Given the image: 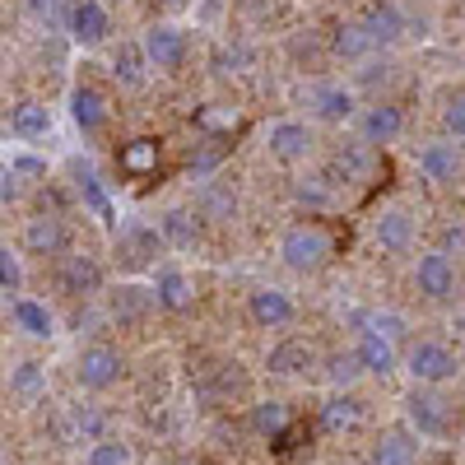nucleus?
<instances>
[{
	"mask_svg": "<svg viewBox=\"0 0 465 465\" xmlns=\"http://www.w3.org/2000/svg\"><path fill=\"white\" fill-rule=\"evenodd\" d=\"M140 52H144L149 70L173 74V70H182L186 56H191V37H186V28H177V24H149L144 37H140Z\"/></svg>",
	"mask_w": 465,
	"mask_h": 465,
	"instance_id": "2",
	"label": "nucleus"
},
{
	"mask_svg": "<svg viewBox=\"0 0 465 465\" xmlns=\"http://www.w3.org/2000/svg\"><path fill=\"white\" fill-rule=\"evenodd\" d=\"M232 214H238V196H232L228 186H214V182H210V186L201 191V219H219V223H223V219H232Z\"/></svg>",
	"mask_w": 465,
	"mask_h": 465,
	"instance_id": "33",
	"label": "nucleus"
},
{
	"mask_svg": "<svg viewBox=\"0 0 465 465\" xmlns=\"http://www.w3.org/2000/svg\"><path fill=\"white\" fill-rule=\"evenodd\" d=\"M24 252L28 256H61L65 252V223L56 214H33L24 223Z\"/></svg>",
	"mask_w": 465,
	"mask_h": 465,
	"instance_id": "17",
	"label": "nucleus"
},
{
	"mask_svg": "<svg viewBox=\"0 0 465 465\" xmlns=\"http://www.w3.org/2000/svg\"><path fill=\"white\" fill-rule=\"evenodd\" d=\"M363 377V368H359V359H354V349H344V354H331L326 359V381L335 386V391H349Z\"/></svg>",
	"mask_w": 465,
	"mask_h": 465,
	"instance_id": "34",
	"label": "nucleus"
},
{
	"mask_svg": "<svg viewBox=\"0 0 465 465\" xmlns=\"http://www.w3.org/2000/svg\"><path fill=\"white\" fill-rule=\"evenodd\" d=\"M359 116V135H363V144H396L401 135H405V112L396 107V103H368L363 112H354Z\"/></svg>",
	"mask_w": 465,
	"mask_h": 465,
	"instance_id": "9",
	"label": "nucleus"
},
{
	"mask_svg": "<svg viewBox=\"0 0 465 465\" xmlns=\"http://www.w3.org/2000/svg\"><path fill=\"white\" fill-rule=\"evenodd\" d=\"M112 74H116V84H122V89H140L144 84L149 61H144L140 43H122V47L112 52Z\"/></svg>",
	"mask_w": 465,
	"mask_h": 465,
	"instance_id": "25",
	"label": "nucleus"
},
{
	"mask_svg": "<svg viewBox=\"0 0 465 465\" xmlns=\"http://www.w3.org/2000/svg\"><path fill=\"white\" fill-rule=\"evenodd\" d=\"M326 256H331V238H326V228H317V223H298V228H289L280 238V261L289 270H298V275L322 270Z\"/></svg>",
	"mask_w": 465,
	"mask_h": 465,
	"instance_id": "1",
	"label": "nucleus"
},
{
	"mask_svg": "<svg viewBox=\"0 0 465 465\" xmlns=\"http://www.w3.org/2000/svg\"><path fill=\"white\" fill-rule=\"evenodd\" d=\"M293 201L307 205V210H326L335 201V186L326 182V173H312V177H298L293 182Z\"/></svg>",
	"mask_w": 465,
	"mask_h": 465,
	"instance_id": "30",
	"label": "nucleus"
},
{
	"mask_svg": "<svg viewBox=\"0 0 465 465\" xmlns=\"http://www.w3.org/2000/svg\"><path fill=\"white\" fill-rule=\"evenodd\" d=\"M372 52V43H368V33L359 28V24H344L340 33H335V56H344V61H363Z\"/></svg>",
	"mask_w": 465,
	"mask_h": 465,
	"instance_id": "36",
	"label": "nucleus"
},
{
	"mask_svg": "<svg viewBox=\"0 0 465 465\" xmlns=\"http://www.w3.org/2000/svg\"><path fill=\"white\" fill-rule=\"evenodd\" d=\"M442 131H447V140H465V98H460V89L456 94H447V103H442Z\"/></svg>",
	"mask_w": 465,
	"mask_h": 465,
	"instance_id": "37",
	"label": "nucleus"
},
{
	"mask_svg": "<svg viewBox=\"0 0 465 465\" xmlns=\"http://www.w3.org/2000/svg\"><path fill=\"white\" fill-rule=\"evenodd\" d=\"M84 465H131V447L98 433V438H94V447L84 451Z\"/></svg>",
	"mask_w": 465,
	"mask_h": 465,
	"instance_id": "35",
	"label": "nucleus"
},
{
	"mask_svg": "<svg viewBox=\"0 0 465 465\" xmlns=\"http://www.w3.org/2000/svg\"><path fill=\"white\" fill-rule=\"evenodd\" d=\"M0 465H5V456H0Z\"/></svg>",
	"mask_w": 465,
	"mask_h": 465,
	"instance_id": "47",
	"label": "nucleus"
},
{
	"mask_svg": "<svg viewBox=\"0 0 465 465\" xmlns=\"http://www.w3.org/2000/svg\"><path fill=\"white\" fill-rule=\"evenodd\" d=\"M10 168H15L19 177H43V173H47V163H37V159H15Z\"/></svg>",
	"mask_w": 465,
	"mask_h": 465,
	"instance_id": "43",
	"label": "nucleus"
},
{
	"mask_svg": "<svg viewBox=\"0 0 465 465\" xmlns=\"http://www.w3.org/2000/svg\"><path fill=\"white\" fill-rule=\"evenodd\" d=\"M414 163L429 182H456L460 177V144L456 140H429V144H419Z\"/></svg>",
	"mask_w": 465,
	"mask_h": 465,
	"instance_id": "13",
	"label": "nucleus"
},
{
	"mask_svg": "<svg viewBox=\"0 0 465 465\" xmlns=\"http://www.w3.org/2000/svg\"><path fill=\"white\" fill-rule=\"evenodd\" d=\"M149 307H153V293L140 289V284H122V289L112 293V312H116V317H126V322H131V317H144Z\"/></svg>",
	"mask_w": 465,
	"mask_h": 465,
	"instance_id": "32",
	"label": "nucleus"
},
{
	"mask_svg": "<svg viewBox=\"0 0 465 465\" xmlns=\"http://www.w3.org/2000/svg\"><path fill=\"white\" fill-rule=\"evenodd\" d=\"M159 238H163L168 247H177V252H196V242H201V219L191 214V210H168V214L159 219Z\"/></svg>",
	"mask_w": 465,
	"mask_h": 465,
	"instance_id": "23",
	"label": "nucleus"
},
{
	"mask_svg": "<svg viewBox=\"0 0 465 465\" xmlns=\"http://www.w3.org/2000/svg\"><path fill=\"white\" fill-rule=\"evenodd\" d=\"M354 112H359L354 89H344V84H322V89H312V116H317V122L344 126V122H354Z\"/></svg>",
	"mask_w": 465,
	"mask_h": 465,
	"instance_id": "16",
	"label": "nucleus"
},
{
	"mask_svg": "<svg viewBox=\"0 0 465 465\" xmlns=\"http://www.w3.org/2000/svg\"><path fill=\"white\" fill-rule=\"evenodd\" d=\"M405 372L419 386H442V381H451L460 372V359L438 340H419V344H410V354H405Z\"/></svg>",
	"mask_w": 465,
	"mask_h": 465,
	"instance_id": "3",
	"label": "nucleus"
},
{
	"mask_svg": "<svg viewBox=\"0 0 465 465\" xmlns=\"http://www.w3.org/2000/svg\"><path fill=\"white\" fill-rule=\"evenodd\" d=\"M149 293H153V307H163V312H186L191 298H196V284H191L186 270L163 265L159 275H153V289Z\"/></svg>",
	"mask_w": 465,
	"mask_h": 465,
	"instance_id": "15",
	"label": "nucleus"
},
{
	"mask_svg": "<svg viewBox=\"0 0 465 465\" xmlns=\"http://www.w3.org/2000/svg\"><path fill=\"white\" fill-rule=\"evenodd\" d=\"M414 289L433 302H447L456 298V261L442 256V252H423L414 261Z\"/></svg>",
	"mask_w": 465,
	"mask_h": 465,
	"instance_id": "6",
	"label": "nucleus"
},
{
	"mask_svg": "<svg viewBox=\"0 0 465 465\" xmlns=\"http://www.w3.org/2000/svg\"><path fill=\"white\" fill-rule=\"evenodd\" d=\"M159 247H163V238L153 228H126L122 242H116V261L135 270V265H149L153 256H159Z\"/></svg>",
	"mask_w": 465,
	"mask_h": 465,
	"instance_id": "24",
	"label": "nucleus"
},
{
	"mask_svg": "<svg viewBox=\"0 0 465 465\" xmlns=\"http://www.w3.org/2000/svg\"><path fill=\"white\" fill-rule=\"evenodd\" d=\"M0 289H10V293L24 289V261L15 252H5V247H0Z\"/></svg>",
	"mask_w": 465,
	"mask_h": 465,
	"instance_id": "38",
	"label": "nucleus"
},
{
	"mask_svg": "<svg viewBox=\"0 0 465 465\" xmlns=\"http://www.w3.org/2000/svg\"><path fill=\"white\" fill-rule=\"evenodd\" d=\"M74 423H80V433H94V438H98V423H103V419H98L94 410H74Z\"/></svg>",
	"mask_w": 465,
	"mask_h": 465,
	"instance_id": "44",
	"label": "nucleus"
},
{
	"mask_svg": "<svg viewBox=\"0 0 465 465\" xmlns=\"http://www.w3.org/2000/svg\"><path fill=\"white\" fill-rule=\"evenodd\" d=\"M65 33L74 47H103L107 33H112V15L103 0H74L65 10Z\"/></svg>",
	"mask_w": 465,
	"mask_h": 465,
	"instance_id": "5",
	"label": "nucleus"
},
{
	"mask_svg": "<svg viewBox=\"0 0 465 465\" xmlns=\"http://www.w3.org/2000/svg\"><path fill=\"white\" fill-rule=\"evenodd\" d=\"M405 419H410V429H414L419 438L442 442V438L451 433L447 401H442V396H433V391H410V401H405Z\"/></svg>",
	"mask_w": 465,
	"mask_h": 465,
	"instance_id": "7",
	"label": "nucleus"
},
{
	"mask_svg": "<svg viewBox=\"0 0 465 465\" xmlns=\"http://www.w3.org/2000/svg\"><path fill=\"white\" fill-rule=\"evenodd\" d=\"M252 429H256L261 438H280V433L289 429V405H284V401H261V405H252Z\"/></svg>",
	"mask_w": 465,
	"mask_h": 465,
	"instance_id": "31",
	"label": "nucleus"
},
{
	"mask_svg": "<svg viewBox=\"0 0 465 465\" xmlns=\"http://www.w3.org/2000/svg\"><path fill=\"white\" fill-rule=\"evenodd\" d=\"M10 322H15L28 340H52V335H56V317L47 312V302H37V298H15V302H10Z\"/></svg>",
	"mask_w": 465,
	"mask_h": 465,
	"instance_id": "21",
	"label": "nucleus"
},
{
	"mask_svg": "<svg viewBox=\"0 0 465 465\" xmlns=\"http://www.w3.org/2000/svg\"><path fill=\"white\" fill-rule=\"evenodd\" d=\"M28 15L37 24H56V0H28Z\"/></svg>",
	"mask_w": 465,
	"mask_h": 465,
	"instance_id": "42",
	"label": "nucleus"
},
{
	"mask_svg": "<svg viewBox=\"0 0 465 465\" xmlns=\"http://www.w3.org/2000/svg\"><path fill=\"white\" fill-rule=\"evenodd\" d=\"M460 247H465V228H460V219H456V223L442 228V247H438V252H442V256H460Z\"/></svg>",
	"mask_w": 465,
	"mask_h": 465,
	"instance_id": "41",
	"label": "nucleus"
},
{
	"mask_svg": "<svg viewBox=\"0 0 465 465\" xmlns=\"http://www.w3.org/2000/svg\"><path fill=\"white\" fill-rule=\"evenodd\" d=\"M359 28L368 33L372 47H391V43L405 37V15L391 5V0H372V5L363 10V19H359Z\"/></svg>",
	"mask_w": 465,
	"mask_h": 465,
	"instance_id": "14",
	"label": "nucleus"
},
{
	"mask_svg": "<svg viewBox=\"0 0 465 465\" xmlns=\"http://www.w3.org/2000/svg\"><path fill=\"white\" fill-rule=\"evenodd\" d=\"M122 173H131V177H149L153 168H159V140H131V144H122Z\"/></svg>",
	"mask_w": 465,
	"mask_h": 465,
	"instance_id": "28",
	"label": "nucleus"
},
{
	"mask_svg": "<svg viewBox=\"0 0 465 465\" xmlns=\"http://www.w3.org/2000/svg\"><path fill=\"white\" fill-rule=\"evenodd\" d=\"M419 460V447L410 433H386L372 451V465H414Z\"/></svg>",
	"mask_w": 465,
	"mask_h": 465,
	"instance_id": "29",
	"label": "nucleus"
},
{
	"mask_svg": "<svg viewBox=\"0 0 465 465\" xmlns=\"http://www.w3.org/2000/svg\"><path fill=\"white\" fill-rule=\"evenodd\" d=\"M10 135L19 140H47L52 135V107L37 103V98H24L10 107Z\"/></svg>",
	"mask_w": 465,
	"mask_h": 465,
	"instance_id": "19",
	"label": "nucleus"
},
{
	"mask_svg": "<svg viewBox=\"0 0 465 465\" xmlns=\"http://www.w3.org/2000/svg\"><path fill=\"white\" fill-rule=\"evenodd\" d=\"M354 359L368 377H391L401 368V354H396V340H386L381 331L372 326H359V340H354Z\"/></svg>",
	"mask_w": 465,
	"mask_h": 465,
	"instance_id": "11",
	"label": "nucleus"
},
{
	"mask_svg": "<svg viewBox=\"0 0 465 465\" xmlns=\"http://www.w3.org/2000/svg\"><path fill=\"white\" fill-rule=\"evenodd\" d=\"M122 372H126V363L112 344H84L80 359H74V381L84 391H107V386L122 381Z\"/></svg>",
	"mask_w": 465,
	"mask_h": 465,
	"instance_id": "4",
	"label": "nucleus"
},
{
	"mask_svg": "<svg viewBox=\"0 0 465 465\" xmlns=\"http://www.w3.org/2000/svg\"><path fill=\"white\" fill-rule=\"evenodd\" d=\"M43 391H47V368H43V363L24 359V363L10 368V396H19V401H37Z\"/></svg>",
	"mask_w": 465,
	"mask_h": 465,
	"instance_id": "27",
	"label": "nucleus"
},
{
	"mask_svg": "<svg viewBox=\"0 0 465 465\" xmlns=\"http://www.w3.org/2000/svg\"><path fill=\"white\" fill-rule=\"evenodd\" d=\"M372 238H377L381 252H410V242H414V219H410L405 210H381V214L372 219Z\"/></svg>",
	"mask_w": 465,
	"mask_h": 465,
	"instance_id": "20",
	"label": "nucleus"
},
{
	"mask_svg": "<svg viewBox=\"0 0 465 465\" xmlns=\"http://www.w3.org/2000/svg\"><path fill=\"white\" fill-rule=\"evenodd\" d=\"M265 368L275 372V377H302L307 368H317V349L307 344V340H280L275 349H270Z\"/></svg>",
	"mask_w": 465,
	"mask_h": 465,
	"instance_id": "18",
	"label": "nucleus"
},
{
	"mask_svg": "<svg viewBox=\"0 0 465 465\" xmlns=\"http://www.w3.org/2000/svg\"><path fill=\"white\" fill-rule=\"evenodd\" d=\"M80 196H84V201H89V205H94L103 219H112V210H107V196H103V186H98V177H94V173H84V177H80Z\"/></svg>",
	"mask_w": 465,
	"mask_h": 465,
	"instance_id": "40",
	"label": "nucleus"
},
{
	"mask_svg": "<svg viewBox=\"0 0 465 465\" xmlns=\"http://www.w3.org/2000/svg\"><path fill=\"white\" fill-rule=\"evenodd\" d=\"M70 116H74V126H80L84 135H98L107 126V98L89 84H80L70 94Z\"/></svg>",
	"mask_w": 465,
	"mask_h": 465,
	"instance_id": "22",
	"label": "nucleus"
},
{
	"mask_svg": "<svg viewBox=\"0 0 465 465\" xmlns=\"http://www.w3.org/2000/svg\"><path fill=\"white\" fill-rule=\"evenodd\" d=\"M201 122H205V126H228V122H238V116H232V112H205Z\"/></svg>",
	"mask_w": 465,
	"mask_h": 465,
	"instance_id": "45",
	"label": "nucleus"
},
{
	"mask_svg": "<svg viewBox=\"0 0 465 465\" xmlns=\"http://www.w3.org/2000/svg\"><path fill=\"white\" fill-rule=\"evenodd\" d=\"M19 196H24V177L10 163H0V205H15Z\"/></svg>",
	"mask_w": 465,
	"mask_h": 465,
	"instance_id": "39",
	"label": "nucleus"
},
{
	"mask_svg": "<svg viewBox=\"0 0 465 465\" xmlns=\"http://www.w3.org/2000/svg\"><path fill=\"white\" fill-rule=\"evenodd\" d=\"M359 419H363V405L349 396V391H335V396L322 405V429H326V433H344V429H354Z\"/></svg>",
	"mask_w": 465,
	"mask_h": 465,
	"instance_id": "26",
	"label": "nucleus"
},
{
	"mask_svg": "<svg viewBox=\"0 0 465 465\" xmlns=\"http://www.w3.org/2000/svg\"><path fill=\"white\" fill-rule=\"evenodd\" d=\"M265 149H270V159H280V163H302L307 153H312V126L284 116V122H275L265 131Z\"/></svg>",
	"mask_w": 465,
	"mask_h": 465,
	"instance_id": "10",
	"label": "nucleus"
},
{
	"mask_svg": "<svg viewBox=\"0 0 465 465\" xmlns=\"http://www.w3.org/2000/svg\"><path fill=\"white\" fill-rule=\"evenodd\" d=\"M247 317L261 326V331H284L293 317H298V307H293V298L284 293V289H252L247 293Z\"/></svg>",
	"mask_w": 465,
	"mask_h": 465,
	"instance_id": "12",
	"label": "nucleus"
},
{
	"mask_svg": "<svg viewBox=\"0 0 465 465\" xmlns=\"http://www.w3.org/2000/svg\"><path fill=\"white\" fill-rule=\"evenodd\" d=\"M56 289L65 293V298H89V293H98L103 289V265L94 261V256H84V252H61V265H56Z\"/></svg>",
	"mask_w": 465,
	"mask_h": 465,
	"instance_id": "8",
	"label": "nucleus"
},
{
	"mask_svg": "<svg viewBox=\"0 0 465 465\" xmlns=\"http://www.w3.org/2000/svg\"><path fill=\"white\" fill-rule=\"evenodd\" d=\"M112 5H126V0H112Z\"/></svg>",
	"mask_w": 465,
	"mask_h": 465,
	"instance_id": "46",
	"label": "nucleus"
}]
</instances>
